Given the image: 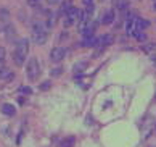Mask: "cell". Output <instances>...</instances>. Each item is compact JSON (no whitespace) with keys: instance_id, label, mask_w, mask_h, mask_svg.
Wrapping results in <instances>:
<instances>
[{"instance_id":"cell-25","label":"cell","mask_w":156,"mask_h":147,"mask_svg":"<svg viewBox=\"0 0 156 147\" xmlns=\"http://www.w3.org/2000/svg\"><path fill=\"white\" fill-rule=\"evenodd\" d=\"M150 58H151V62H154V63H156V55H154V54H153L151 57H150Z\"/></svg>"},{"instance_id":"cell-18","label":"cell","mask_w":156,"mask_h":147,"mask_svg":"<svg viewBox=\"0 0 156 147\" xmlns=\"http://www.w3.org/2000/svg\"><path fill=\"white\" fill-rule=\"evenodd\" d=\"M61 73H63V68H60V66H56V68H53V70L50 71L51 76H60Z\"/></svg>"},{"instance_id":"cell-22","label":"cell","mask_w":156,"mask_h":147,"mask_svg":"<svg viewBox=\"0 0 156 147\" xmlns=\"http://www.w3.org/2000/svg\"><path fill=\"white\" fill-rule=\"evenodd\" d=\"M73 23H74L73 20H69V18H66V20H65V28H69V26L73 24Z\"/></svg>"},{"instance_id":"cell-13","label":"cell","mask_w":156,"mask_h":147,"mask_svg":"<svg viewBox=\"0 0 156 147\" xmlns=\"http://www.w3.org/2000/svg\"><path fill=\"white\" fill-rule=\"evenodd\" d=\"M147 28H150V21H147V20H143V18H140V20H137V31H143V29H147Z\"/></svg>"},{"instance_id":"cell-9","label":"cell","mask_w":156,"mask_h":147,"mask_svg":"<svg viewBox=\"0 0 156 147\" xmlns=\"http://www.w3.org/2000/svg\"><path fill=\"white\" fill-rule=\"evenodd\" d=\"M95 28H97V24H95V23H92V24L89 23V24L84 28L82 34H84L85 37H92V36H94V32H95Z\"/></svg>"},{"instance_id":"cell-23","label":"cell","mask_w":156,"mask_h":147,"mask_svg":"<svg viewBox=\"0 0 156 147\" xmlns=\"http://www.w3.org/2000/svg\"><path fill=\"white\" fill-rule=\"evenodd\" d=\"M3 57H5V49L0 47V60H3Z\"/></svg>"},{"instance_id":"cell-15","label":"cell","mask_w":156,"mask_h":147,"mask_svg":"<svg viewBox=\"0 0 156 147\" xmlns=\"http://www.w3.org/2000/svg\"><path fill=\"white\" fill-rule=\"evenodd\" d=\"M74 142H76V139H74L73 136H71V138H66V139L61 142V147H73Z\"/></svg>"},{"instance_id":"cell-2","label":"cell","mask_w":156,"mask_h":147,"mask_svg":"<svg viewBox=\"0 0 156 147\" xmlns=\"http://www.w3.org/2000/svg\"><path fill=\"white\" fill-rule=\"evenodd\" d=\"M26 74L31 81H36L40 74V66H39V60L36 57H32L29 62H27V66H26Z\"/></svg>"},{"instance_id":"cell-6","label":"cell","mask_w":156,"mask_h":147,"mask_svg":"<svg viewBox=\"0 0 156 147\" xmlns=\"http://www.w3.org/2000/svg\"><path fill=\"white\" fill-rule=\"evenodd\" d=\"M98 44L100 45H111V44H114V36L113 34H105V36H101L98 39Z\"/></svg>"},{"instance_id":"cell-20","label":"cell","mask_w":156,"mask_h":147,"mask_svg":"<svg viewBox=\"0 0 156 147\" xmlns=\"http://www.w3.org/2000/svg\"><path fill=\"white\" fill-rule=\"evenodd\" d=\"M34 31H44V26L40 24V23H36V24H34Z\"/></svg>"},{"instance_id":"cell-24","label":"cell","mask_w":156,"mask_h":147,"mask_svg":"<svg viewBox=\"0 0 156 147\" xmlns=\"http://www.w3.org/2000/svg\"><path fill=\"white\" fill-rule=\"evenodd\" d=\"M87 125H92V116H87Z\"/></svg>"},{"instance_id":"cell-1","label":"cell","mask_w":156,"mask_h":147,"mask_svg":"<svg viewBox=\"0 0 156 147\" xmlns=\"http://www.w3.org/2000/svg\"><path fill=\"white\" fill-rule=\"evenodd\" d=\"M27 52H29V40L27 39H20L18 44H16V49L13 52V62H15L16 66H23Z\"/></svg>"},{"instance_id":"cell-27","label":"cell","mask_w":156,"mask_h":147,"mask_svg":"<svg viewBox=\"0 0 156 147\" xmlns=\"http://www.w3.org/2000/svg\"><path fill=\"white\" fill-rule=\"evenodd\" d=\"M36 2H40V0H29V3H36Z\"/></svg>"},{"instance_id":"cell-29","label":"cell","mask_w":156,"mask_h":147,"mask_svg":"<svg viewBox=\"0 0 156 147\" xmlns=\"http://www.w3.org/2000/svg\"><path fill=\"white\" fill-rule=\"evenodd\" d=\"M154 133H156V125H154Z\"/></svg>"},{"instance_id":"cell-12","label":"cell","mask_w":156,"mask_h":147,"mask_svg":"<svg viewBox=\"0 0 156 147\" xmlns=\"http://www.w3.org/2000/svg\"><path fill=\"white\" fill-rule=\"evenodd\" d=\"M113 20H114V13L113 11H106V13L103 15V18H101V23L103 24H111Z\"/></svg>"},{"instance_id":"cell-19","label":"cell","mask_w":156,"mask_h":147,"mask_svg":"<svg viewBox=\"0 0 156 147\" xmlns=\"http://www.w3.org/2000/svg\"><path fill=\"white\" fill-rule=\"evenodd\" d=\"M20 92H23V94H31L32 91H31V87H26V86H23L21 89H20Z\"/></svg>"},{"instance_id":"cell-28","label":"cell","mask_w":156,"mask_h":147,"mask_svg":"<svg viewBox=\"0 0 156 147\" xmlns=\"http://www.w3.org/2000/svg\"><path fill=\"white\" fill-rule=\"evenodd\" d=\"M153 10H156V0H154V3H153Z\"/></svg>"},{"instance_id":"cell-8","label":"cell","mask_w":156,"mask_h":147,"mask_svg":"<svg viewBox=\"0 0 156 147\" xmlns=\"http://www.w3.org/2000/svg\"><path fill=\"white\" fill-rule=\"evenodd\" d=\"M2 111L5 115H8V116H13L16 113V108H15L13 104H3L2 105Z\"/></svg>"},{"instance_id":"cell-7","label":"cell","mask_w":156,"mask_h":147,"mask_svg":"<svg viewBox=\"0 0 156 147\" xmlns=\"http://www.w3.org/2000/svg\"><path fill=\"white\" fill-rule=\"evenodd\" d=\"M113 5L116 7V10L124 11L129 8V0H113Z\"/></svg>"},{"instance_id":"cell-3","label":"cell","mask_w":156,"mask_h":147,"mask_svg":"<svg viewBox=\"0 0 156 147\" xmlns=\"http://www.w3.org/2000/svg\"><path fill=\"white\" fill-rule=\"evenodd\" d=\"M65 55H66V50L63 49V47H55V49L50 52V60L53 63H60L63 58H65Z\"/></svg>"},{"instance_id":"cell-16","label":"cell","mask_w":156,"mask_h":147,"mask_svg":"<svg viewBox=\"0 0 156 147\" xmlns=\"http://www.w3.org/2000/svg\"><path fill=\"white\" fill-rule=\"evenodd\" d=\"M50 87H51V81H44V83L40 84V89L42 91H48Z\"/></svg>"},{"instance_id":"cell-11","label":"cell","mask_w":156,"mask_h":147,"mask_svg":"<svg viewBox=\"0 0 156 147\" xmlns=\"http://www.w3.org/2000/svg\"><path fill=\"white\" fill-rule=\"evenodd\" d=\"M82 45L87 47V49H89V47H95V45H98V39L94 37V36H92V37H85V40L82 42Z\"/></svg>"},{"instance_id":"cell-14","label":"cell","mask_w":156,"mask_h":147,"mask_svg":"<svg viewBox=\"0 0 156 147\" xmlns=\"http://www.w3.org/2000/svg\"><path fill=\"white\" fill-rule=\"evenodd\" d=\"M85 68H87V62H79V63L74 65V71L76 73H82Z\"/></svg>"},{"instance_id":"cell-17","label":"cell","mask_w":156,"mask_h":147,"mask_svg":"<svg viewBox=\"0 0 156 147\" xmlns=\"http://www.w3.org/2000/svg\"><path fill=\"white\" fill-rule=\"evenodd\" d=\"M134 36H135L138 40H145V39H147V36H145V34H143V32H140V31H137V29L134 31Z\"/></svg>"},{"instance_id":"cell-10","label":"cell","mask_w":156,"mask_h":147,"mask_svg":"<svg viewBox=\"0 0 156 147\" xmlns=\"http://www.w3.org/2000/svg\"><path fill=\"white\" fill-rule=\"evenodd\" d=\"M13 78H15V73H11L8 68H2V70H0V79L10 81V79H13Z\"/></svg>"},{"instance_id":"cell-4","label":"cell","mask_w":156,"mask_h":147,"mask_svg":"<svg viewBox=\"0 0 156 147\" xmlns=\"http://www.w3.org/2000/svg\"><path fill=\"white\" fill-rule=\"evenodd\" d=\"M32 40H34V44H37V45H42L47 42V32L45 31H34L32 32Z\"/></svg>"},{"instance_id":"cell-21","label":"cell","mask_w":156,"mask_h":147,"mask_svg":"<svg viewBox=\"0 0 156 147\" xmlns=\"http://www.w3.org/2000/svg\"><path fill=\"white\" fill-rule=\"evenodd\" d=\"M143 49H145L147 52H150V50H153V49H156V44H150V45H145V47H143Z\"/></svg>"},{"instance_id":"cell-30","label":"cell","mask_w":156,"mask_h":147,"mask_svg":"<svg viewBox=\"0 0 156 147\" xmlns=\"http://www.w3.org/2000/svg\"><path fill=\"white\" fill-rule=\"evenodd\" d=\"M154 100H156V94H154Z\"/></svg>"},{"instance_id":"cell-26","label":"cell","mask_w":156,"mask_h":147,"mask_svg":"<svg viewBox=\"0 0 156 147\" xmlns=\"http://www.w3.org/2000/svg\"><path fill=\"white\" fill-rule=\"evenodd\" d=\"M48 2H50V3H58L60 0H48Z\"/></svg>"},{"instance_id":"cell-5","label":"cell","mask_w":156,"mask_h":147,"mask_svg":"<svg viewBox=\"0 0 156 147\" xmlns=\"http://www.w3.org/2000/svg\"><path fill=\"white\" fill-rule=\"evenodd\" d=\"M80 13H82V11H80L79 8H76V7H69L68 11H66V18L73 20V21H76V20L80 18Z\"/></svg>"}]
</instances>
